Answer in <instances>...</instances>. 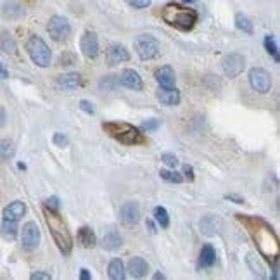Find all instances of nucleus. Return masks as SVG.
<instances>
[{
    "label": "nucleus",
    "mask_w": 280,
    "mask_h": 280,
    "mask_svg": "<svg viewBox=\"0 0 280 280\" xmlns=\"http://www.w3.org/2000/svg\"><path fill=\"white\" fill-rule=\"evenodd\" d=\"M158 128H159L158 119H149V121L144 123V130H147V131H154V130H158Z\"/></svg>",
    "instance_id": "f704fd0d"
},
{
    "label": "nucleus",
    "mask_w": 280,
    "mask_h": 280,
    "mask_svg": "<svg viewBox=\"0 0 280 280\" xmlns=\"http://www.w3.org/2000/svg\"><path fill=\"white\" fill-rule=\"evenodd\" d=\"M121 242H123L121 237H119V233L116 230H109L102 239V246L107 251H116V249L121 246Z\"/></svg>",
    "instance_id": "5701e85b"
},
{
    "label": "nucleus",
    "mask_w": 280,
    "mask_h": 280,
    "mask_svg": "<svg viewBox=\"0 0 280 280\" xmlns=\"http://www.w3.org/2000/svg\"><path fill=\"white\" fill-rule=\"evenodd\" d=\"M154 278H165V275H163V273H156Z\"/></svg>",
    "instance_id": "a18cd8bd"
},
{
    "label": "nucleus",
    "mask_w": 280,
    "mask_h": 280,
    "mask_svg": "<svg viewBox=\"0 0 280 280\" xmlns=\"http://www.w3.org/2000/svg\"><path fill=\"white\" fill-rule=\"evenodd\" d=\"M147 227H149V230L153 232V233H156V227H154V223L151 220H147Z\"/></svg>",
    "instance_id": "c03bdc74"
},
{
    "label": "nucleus",
    "mask_w": 280,
    "mask_h": 280,
    "mask_svg": "<svg viewBox=\"0 0 280 280\" xmlns=\"http://www.w3.org/2000/svg\"><path fill=\"white\" fill-rule=\"evenodd\" d=\"M107 275H109V278H112V280H123L126 277V275H124V264L121 259H112V261L109 263Z\"/></svg>",
    "instance_id": "b1692460"
},
{
    "label": "nucleus",
    "mask_w": 280,
    "mask_h": 280,
    "mask_svg": "<svg viewBox=\"0 0 280 280\" xmlns=\"http://www.w3.org/2000/svg\"><path fill=\"white\" fill-rule=\"evenodd\" d=\"M182 2H185V4H190V2H196V0H182Z\"/></svg>",
    "instance_id": "49530a36"
},
{
    "label": "nucleus",
    "mask_w": 280,
    "mask_h": 280,
    "mask_svg": "<svg viewBox=\"0 0 280 280\" xmlns=\"http://www.w3.org/2000/svg\"><path fill=\"white\" fill-rule=\"evenodd\" d=\"M44 216H45L47 225H49V228H50V233H52L54 240H56L57 247H59V251L62 254L68 256L73 249V239H71V233H69L68 227H66L64 218L59 215L57 209H50V208H47V206H44Z\"/></svg>",
    "instance_id": "f03ea898"
},
{
    "label": "nucleus",
    "mask_w": 280,
    "mask_h": 280,
    "mask_svg": "<svg viewBox=\"0 0 280 280\" xmlns=\"http://www.w3.org/2000/svg\"><path fill=\"white\" fill-rule=\"evenodd\" d=\"M249 83L259 93H266L271 88V76L266 69L263 68H252L249 71Z\"/></svg>",
    "instance_id": "1a4fd4ad"
},
{
    "label": "nucleus",
    "mask_w": 280,
    "mask_h": 280,
    "mask_svg": "<svg viewBox=\"0 0 280 280\" xmlns=\"http://www.w3.org/2000/svg\"><path fill=\"white\" fill-rule=\"evenodd\" d=\"M161 18L165 19V23H168L170 26H173V28H177L180 31L192 30L197 23L196 11L180 6V4H175V2H170L163 7Z\"/></svg>",
    "instance_id": "7ed1b4c3"
},
{
    "label": "nucleus",
    "mask_w": 280,
    "mask_h": 280,
    "mask_svg": "<svg viewBox=\"0 0 280 280\" xmlns=\"http://www.w3.org/2000/svg\"><path fill=\"white\" fill-rule=\"evenodd\" d=\"M156 80H158V83L161 85V87H175V81H177V78H175V71L171 66H163V68L156 69L154 73Z\"/></svg>",
    "instance_id": "f3484780"
},
{
    "label": "nucleus",
    "mask_w": 280,
    "mask_h": 280,
    "mask_svg": "<svg viewBox=\"0 0 280 280\" xmlns=\"http://www.w3.org/2000/svg\"><path fill=\"white\" fill-rule=\"evenodd\" d=\"M161 178L165 182H170V184H182L184 182V177L177 171H170V170H161Z\"/></svg>",
    "instance_id": "a878e982"
},
{
    "label": "nucleus",
    "mask_w": 280,
    "mask_h": 280,
    "mask_svg": "<svg viewBox=\"0 0 280 280\" xmlns=\"http://www.w3.org/2000/svg\"><path fill=\"white\" fill-rule=\"evenodd\" d=\"M45 206L50 209H57V211H59V199H57V197H50V199L45 201Z\"/></svg>",
    "instance_id": "c9c22d12"
},
{
    "label": "nucleus",
    "mask_w": 280,
    "mask_h": 280,
    "mask_svg": "<svg viewBox=\"0 0 280 280\" xmlns=\"http://www.w3.org/2000/svg\"><path fill=\"white\" fill-rule=\"evenodd\" d=\"M14 156V144L9 140H2L0 142V159H9Z\"/></svg>",
    "instance_id": "bb28decb"
},
{
    "label": "nucleus",
    "mask_w": 280,
    "mask_h": 280,
    "mask_svg": "<svg viewBox=\"0 0 280 280\" xmlns=\"http://www.w3.org/2000/svg\"><path fill=\"white\" fill-rule=\"evenodd\" d=\"M7 76H9V71H7L2 62H0V78H7Z\"/></svg>",
    "instance_id": "37998d69"
},
{
    "label": "nucleus",
    "mask_w": 280,
    "mask_h": 280,
    "mask_svg": "<svg viewBox=\"0 0 280 280\" xmlns=\"http://www.w3.org/2000/svg\"><path fill=\"white\" fill-rule=\"evenodd\" d=\"M158 99L165 106H177L180 104V92L175 87H161L158 92Z\"/></svg>",
    "instance_id": "4468645a"
},
{
    "label": "nucleus",
    "mask_w": 280,
    "mask_h": 280,
    "mask_svg": "<svg viewBox=\"0 0 280 280\" xmlns=\"http://www.w3.org/2000/svg\"><path fill=\"white\" fill-rule=\"evenodd\" d=\"M154 218H156V221H158V223L161 225L163 228L170 227V216H168V211H166L165 208L158 206V208L154 209Z\"/></svg>",
    "instance_id": "393cba45"
},
{
    "label": "nucleus",
    "mask_w": 280,
    "mask_h": 280,
    "mask_svg": "<svg viewBox=\"0 0 280 280\" xmlns=\"http://www.w3.org/2000/svg\"><path fill=\"white\" fill-rule=\"evenodd\" d=\"M40 239H42V233H40L38 225L35 223V221H28V223L23 227V232H21L23 249H26V251H35V249L38 247V244H40Z\"/></svg>",
    "instance_id": "6e6552de"
},
{
    "label": "nucleus",
    "mask_w": 280,
    "mask_h": 280,
    "mask_svg": "<svg viewBox=\"0 0 280 280\" xmlns=\"http://www.w3.org/2000/svg\"><path fill=\"white\" fill-rule=\"evenodd\" d=\"M106 57H107L109 64H119V62H124L130 59V54H128V50L124 49L123 45L112 44V45H109V49L106 50Z\"/></svg>",
    "instance_id": "f8f14e48"
},
{
    "label": "nucleus",
    "mask_w": 280,
    "mask_h": 280,
    "mask_svg": "<svg viewBox=\"0 0 280 280\" xmlns=\"http://www.w3.org/2000/svg\"><path fill=\"white\" fill-rule=\"evenodd\" d=\"M225 197L233 201V202H237V204H244V199L242 197H239V196H233V194H230V196H225Z\"/></svg>",
    "instance_id": "ea45409f"
},
{
    "label": "nucleus",
    "mask_w": 280,
    "mask_h": 280,
    "mask_svg": "<svg viewBox=\"0 0 280 280\" xmlns=\"http://www.w3.org/2000/svg\"><path fill=\"white\" fill-rule=\"evenodd\" d=\"M128 271L133 278H142L149 271V264L144 258H131L130 263H128Z\"/></svg>",
    "instance_id": "6ab92c4d"
},
{
    "label": "nucleus",
    "mask_w": 280,
    "mask_h": 280,
    "mask_svg": "<svg viewBox=\"0 0 280 280\" xmlns=\"http://www.w3.org/2000/svg\"><path fill=\"white\" fill-rule=\"evenodd\" d=\"M54 144H56L57 147H68L69 138L66 137L64 133H56V135H54Z\"/></svg>",
    "instance_id": "473e14b6"
},
{
    "label": "nucleus",
    "mask_w": 280,
    "mask_h": 280,
    "mask_svg": "<svg viewBox=\"0 0 280 280\" xmlns=\"http://www.w3.org/2000/svg\"><path fill=\"white\" fill-rule=\"evenodd\" d=\"M78 240H80V244L83 247H93L97 242V237L95 233H93L92 228L88 227H81L80 230H78Z\"/></svg>",
    "instance_id": "4be33fe9"
},
{
    "label": "nucleus",
    "mask_w": 280,
    "mask_h": 280,
    "mask_svg": "<svg viewBox=\"0 0 280 280\" xmlns=\"http://www.w3.org/2000/svg\"><path fill=\"white\" fill-rule=\"evenodd\" d=\"M81 52L87 59H95L99 56V40H97V35L93 31H87V33L81 37L80 42Z\"/></svg>",
    "instance_id": "9b49d317"
},
{
    "label": "nucleus",
    "mask_w": 280,
    "mask_h": 280,
    "mask_svg": "<svg viewBox=\"0 0 280 280\" xmlns=\"http://www.w3.org/2000/svg\"><path fill=\"white\" fill-rule=\"evenodd\" d=\"M223 66V71L228 78H235L244 71V66H246V59L240 54H228L227 57L221 62Z\"/></svg>",
    "instance_id": "9d476101"
},
{
    "label": "nucleus",
    "mask_w": 280,
    "mask_h": 280,
    "mask_svg": "<svg viewBox=\"0 0 280 280\" xmlns=\"http://www.w3.org/2000/svg\"><path fill=\"white\" fill-rule=\"evenodd\" d=\"M135 50L142 61H151L159 56V42L151 35H140L135 40Z\"/></svg>",
    "instance_id": "423d86ee"
},
{
    "label": "nucleus",
    "mask_w": 280,
    "mask_h": 280,
    "mask_svg": "<svg viewBox=\"0 0 280 280\" xmlns=\"http://www.w3.org/2000/svg\"><path fill=\"white\" fill-rule=\"evenodd\" d=\"M116 83H118V76H114V75L106 76L102 81H100V88H106V90H112V88L116 87Z\"/></svg>",
    "instance_id": "7c9ffc66"
},
{
    "label": "nucleus",
    "mask_w": 280,
    "mask_h": 280,
    "mask_svg": "<svg viewBox=\"0 0 280 280\" xmlns=\"http://www.w3.org/2000/svg\"><path fill=\"white\" fill-rule=\"evenodd\" d=\"M121 220L124 225H135L140 220V206L137 202H126L121 208Z\"/></svg>",
    "instance_id": "ddd939ff"
},
{
    "label": "nucleus",
    "mask_w": 280,
    "mask_h": 280,
    "mask_svg": "<svg viewBox=\"0 0 280 280\" xmlns=\"http://www.w3.org/2000/svg\"><path fill=\"white\" fill-rule=\"evenodd\" d=\"M220 228H221V220L218 216L208 215V216L202 218V221H201V232L204 233V235H208V237L216 235V233L220 232Z\"/></svg>",
    "instance_id": "dca6fc26"
},
{
    "label": "nucleus",
    "mask_w": 280,
    "mask_h": 280,
    "mask_svg": "<svg viewBox=\"0 0 280 280\" xmlns=\"http://www.w3.org/2000/svg\"><path fill=\"white\" fill-rule=\"evenodd\" d=\"M25 211H26V206L23 204L21 201H14L4 209L2 216H4V220H7V221H19L23 218V215H25Z\"/></svg>",
    "instance_id": "2eb2a0df"
},
{
    "label": "nucleus",
    "mask_w": 280,
    "mask_h": 280,
    "mask_svg": "<svg viewBox=\"0 0 280 280\" xmlns=\"http://www.w3.org/2000/svg\"><path fill=\"white\" fill-rule=\"evenodd\" d=\"M57 85L61 88L73 90V88H78L83 85V78H81V75H78V73H66V75L57 78Z\"/></svg>",
    "instance_id": "aec40b11"
},
{
    "label": "nucleus",
    "mask_w": 280,
    "mask_h": 280,
    "mask_svg": "<svg viewBox=\"0 0 280 280\" xmlns=\"http://www.w3.org/2000/svg\"><path fill=\"white\" fill-rule=\"evenodd\" d=\"M80 278H81V280H90V278H92V277H90V273H88V270H87V268H83V270H81Z\"/></svg>",
    "instance_id": "79ce46f5"
},
{
    "label": "nucleus",
    "mask_w": 280,
    "mask_h": 280,
    "mask_svg": "<svg viewBox=\"0 0 280 280\" xmlns=\"http://www.w3.org/2000/svg\"><path fill=\"white\" fill-rule=\"evenodd\" d=\"M47 31H49L50 38L56 42H62L69 37L71 33V26H69V21L62 16H52L47 25Z\"/></svg>",
    "instance_id": "0eeeda50"
},
{
    "label": "nucleus",
    "mask_w": 280,
    "mask_h": 280,
    "mask_svg": "<svg viewBox=\"0 0 280 280\" xmlns=\"http://www.w3.org/2000/svg\"><path fill=\"white\" fill-rule=\"evenodd\" d=\"M264 47H266V50L270 52V56H273L275 62H278L280 61V57H278V47H277V44H275L273 37H270V35H268V37L264 38Z\"/></svg>",
    "instance_id": "c85d7f7f"
},
{
    "label": "nucleus",
    "mask_w": 280,
    "mask_h": 280,
    "mask_svg": "<svg viewBox=\"0 0 280 280\" xmlns=\"http://www.w3.org/2000/svg\"><path fill=\"white\" fill-rule=\"evenodd\" d=\"M26 50H28L31 61H33L37 66H40V68L50 66L52 54H50L49 45H47L40 37H31L28 40V44H26Z\"/></svg>",
    "instance_id": "39448f33"
},
{
    "label": "nucleus",
    "mask_w": 280,
    "mask_h": 280,
    "mask_svg": "<svg viewBox=\"0 0 280 280\" xmlns=\"http://www.w3.org/2000/svg\"><path fill=\"white\" fill-rule=\"evenodd\" d=\"M216 263V252L211 244H204L199 256V268H209Z\"/></svg>",
    "instance_id": "412c9836"
},
{
    "label": "nucleus",
    "mask_w": 280,
    "mask_h": 280,
    "mask_svg": "<svg viewBox=\"0 0 280 280\" xmlns=\"http://www.w3.org/2000/svg\"><path fill=\"white\" fill-rule=\"evenodd\" d=\"M237 221L244 225L249 237L256 244L259 254L266 258L268 261H277L280 256V242L275 233V228L263 220L261 216H251V215H235Z\"/></svg>",
    "instance_id": "f257e3e1"
},
{
    "label": "nucleus",
    "mask_w": 280,
    "mask_h": 280,
    "mask_svg": "<svg viewBox=\"0 0 280 280\" xmlns=\"http://www.w3.org/2000/svg\"><path fill=\"white\" fill-rule=\"evenodd\" d=\"M31 280H50V275L44 273V271H37V273L31 275Z\"/></svg>",
    "instance_id": "58836bf2"
},
{
    "label": "nucleus",
    "mask_w": 280,
    "mask_h": 280,
    "mask_svg": "<svg viewBox=\"0 0 280 280\" xmlns=\"http://www.w3.org/2000/svg\"><path fill=\"white\" fill-rule=\"evenodd\" d=\"M126 2L135 9H146V7L151 6V0H126Z\"/></svg>",
    "instance_id": "72a5a7b5"
},
{
    "label": "nucleus",
    "mask_w": 280,
    "mask_h": 280,
    "mask_svg": "<svg viewBox=\"0 0 280 280\" xmlns=\"http://www.w3.org/2000/svg\"><path fill=\"white\" fill-rule=\"evenodd\" d=\"M184 175H185L187 180L192 182V180H194V170H192V166L185 165V166H184Z\"/></svg>",
    "instance_id": "4c0bfd02"
},
{
    "label": "nucleus",
    "mask_w": 280,
    "mask_h": 280,
    "mask_svg": "<svg viewBox=\"0 0 280 280\" xmlns=\"http://www.w3.org/2000/svg\"><path fill=\"white\" fill-rule=\"evenodd\" d=\"M80 107L83 109L85 112H88V114H93V104L88 102V100H80Z\"/></svg>",
    "instance_id": "e433bc0d"
},
{
    "label": "nucleus",
    "mask_w": 280,
    "mask_h": 280,
    "mask_svg": "<svg viewBox=\"0 0 280 280\" xmlns=\"http://www.w3.org/2000/svg\"><path fill=\"white\" fill-rule=\"evenodd\" d=\"M121 83L128 88H133V90H142L144 88L142 78L133 69H124L121 73Z\"/></svg>",
    "instance_id": "a211bd4d"
},
{
    "label": "nucleus",
    "mask_w": 280,
    "mask_h": 280,
    "mask_svg": "<svg viewBox=\"0 0 280 280\" xmlns=\"http://www.w3.org/2000/svg\"><path fill=\"white\" fill-rule=\"evenodd\" d=\"M161 161L165 163L166 166H170V168H175V166L178 165V158L175 154H171V153H165L161 156Z\"/></svg>",
    "instance_id": "2f4dec72"
},
{
    "label": "nucleus",
    "mask_w": 280,
    "mask_h": 280,
    "mask_svg": "<svg viewBox=\"0 0 280 280\" xmlns=\"http://www.w3.org/2000/svg\"><path fill=\"white\" fill-rule=\"evenodd\" d=\"M235 25L239 30L246 31V33H252V23L249 21V18H246L244 14H237L235 16Z\"/></svg>",
    "instance_id": "cd10ccee"
},
{
    "label": "nucleus",
    "mask_w": 280,
    "mask_h": 280,
    "mask_svg": "<svg viewBox=\"0 0 280 280\" xmlns=\"http://www.w3.org/2000/svg\"><path fill=\"white\" fill-rule=\"evenodd\" d=\"M102 128L109 137L118 140L119 144H124V146H142V144L147 142V138L144 137V133H140L138 128L131 126L128 123L109 121V123H104Z\"/></svg>",
    "instance_id": "20e7f679"
},
{
    "label": "nucleus",
    "mask_w": 280,
    "mask_h": 280,
    "mask_svg": "<svg viewBox=\"0 0 280 280\" xmlns=\"http://www.w3.org/2000/svg\"><path fill=\"white\" fill-rule=\"evenodd\" d=\"M18 221H7V220H4V223H2V232H4V235H7V237H14L16 233H18Z\"/></svg>",
    "instance_id": "c756f323"
},
{
    "label": "nucleus",
    "mask_w": 280,
    "mask_h": 280,
    "mask_svg": "<svg viewBox=\"0 0 280 280\" xmlns=\"http://www.w3.org/2000/svg\"><path fill=\"white\" fill-rule=\"evenodd\" d=\"M6 119H7V114H6V109L0 106V126H4L6 124Z\"/></svg>",
    "instance_id": "a19ab883"
}]
</instances>
